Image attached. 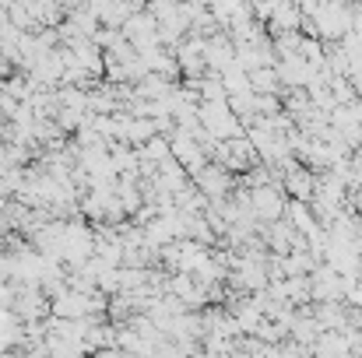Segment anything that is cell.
Segmentation results:
<instances>
[{
    "mask_svg": "<svg viewBox=\"0 0 362 358\" xmlns=\"http://www.w3.org/2000/svg\"><path fill=\"white\" fill-rule=\"evenodd\" d=\"M123 358H158V355H123Z\"/></svg>",
    "mask_w": 362,
    "mask_h": 358,
    "instance_id": "cell-3",
    "label": "cell"
},
{
    "mask_svg": "<svg viewBox=\"0 0 362 358\" xmlns=\"http://www.w3.org/2000/svg\"><path fill=\"white\" fill-rule=\"evenodd\" d=\"M0 92H4V81H0Z\"/></svg>",
    "mask_w": 362,
    "mask_h": 358,
    "instance_id": "cell-4",
    "label": "cell"
},
{
    "mask_svg": "<svg viewBox=\"0 0 362 358\" xmlns=\"http://www.w3.org/2000/svg\"><path fill=\"white\" fill-rule=\"evenodd\" d=\"M253 197H257L253 204H257V211H260V215H267V218H274V215L281 211V197H278L274 190H257Z\"/></svg>",
    "mask_w": 362,
    "mask_h": 358,
    "instance_id": "cell-1",
    "label": "cell"
},
{
    "mask_svg": "<svg viewBox=\"0 0 362 358\" xmlns=\"http://www.w3.org/2000/svg\"><path fill=\"white\" fill-rule=\"evenodd\" d=\"M7 204H11V201H4V197H0V215H4V211H7Z\"/></svg>",
    "mask_w": 362,
    "mask_h": 358,
    "instance_id": "cell-2",
    "label": "cell"
}]
</instances>
